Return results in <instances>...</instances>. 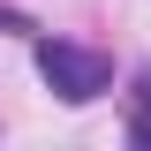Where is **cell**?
<instances>
[{
	"label": "cell",
	"instance_id": "cell-2",
	"mask_svg": "<svg viewBox=\"0 0 151 151\" xmlns=\"http://www.w3.org/2000/svg\"><path fill=\"white\" fill-rule=\"evenodd\" d=\"M0 30H30V23H23V15H15V8H0Z\"/></svg>",
	"mask_w": 151,
	"mask_h": 151
},
{
	"label": "cell",
	"instance_id": "cell-1",
	"mask_svg": "<svg viewBox=\"0 0 151 151\" xmlns=\"http://www.w3.org/2000/svg\"><path fill=\"white\" fill-rule=\"evenodd\" d=\"M38 76H45L68 106H91V98L113 83V60L91 53V45H68V38H38Z\"/></svg>",
	"mask_w": 151,
	"mask_h": 151
},
{
	"label": "cell",
	"instance_id": "cell-3",
	"mask_svg": "<svg viewBox=\"0 0 151 151\" xmlns=\"http://www.w3.org/2000/svg\"><path fill=\"white\" fill-rule=\"evenodd\" d=\"M136 98H144V106H151V76H144V83H136Z\"/></svg>",
	"mask_w": 151,
	"mask_h": 151
}]
</instances>
